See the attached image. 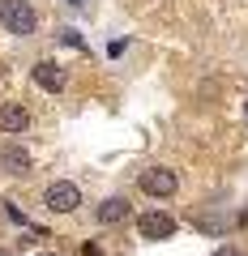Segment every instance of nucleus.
<instances>
[{"instance_id": "f8f14e48", "label": "nucleus", "mask_w": 248, "mask_h": 256, "mask_svg": "<svg viewBox=\"0 0 248 256\" xmlns=\"http://www.w3.org/2000/svg\"><path fill=\"white\" fill-rule=\"evenodd\" d=\"M35 256H56V252H35Z\"/></svg>"}, {"instance_id": "ddd939ff", "label": "nucleus", "mask_w": 248, "mask_h": 256, "mask_svg": "<svg viewBox=\"0 0 248 256\" xmlns=\"http://www.w3.org/2000/svg\"><path fill=\"white\" fill-rule=\"evenodd\" d=\"M0 256H5V252H0Z\"/></svg>"}, {"instance_id": "9b49d317", "label": "nucleus", "mask_w": 248, "mask_h": 256, "mask_svg": "<svg viewBox=\"0 0 248 256\" xmlns=\"http://www.w3.org/2000/svg\"><path fill=\"white\" fill-rule=\"evenodd\" d=\"M214 256H235V252H231V248H227V252H214Z\"/></svg>"}, {"instance_id": "6e6552de", "label": "nucleus", "mask_w": 248, "mask_h": 256, "mask_svg": "<svg viewBox=\"0 0 248 256\" xmlns=\"http://www.w3.org/2000/svg\"><path fill=\"white\" fill-rule=\"evenodd\" d=\"M0 166H5L9 175H30V166H35V162H30V154H26L22 146H5V154H0Z\"/></svg>"}, {"instance_id": "1a4fd4ad", "label": "nucleus", "mask_w": 248, "mask_h": 256, "mask_svg": "<svg viewBox=\"0 0 248 256\" xmlns=\"http://www.w3.org/2000/svg\"><path fill=\"white\" fill-rule=\"evenodd\" d=\"M60 43H69V47H86V43H82V34H77V30H69V26L60 30Z\"/></svg>"}, {"instance_id": "0eeeda50", "label": "nucleus", "mask_w": 248, "mask_h": 256, "mask_svg": "<svg viewBox=\"0 0 248 256\" xmlns=\"http://www.w3.org/2000/svg\"><path fill=\"white\" fill-rule=\"evenodd\" d=\"M94 214H99V222H103V226H120V222H124V218L133 214V205H129V196H107V201H103Z\"/></svg>"}, {"instance_id": "423d86ee", "label": "nucleus", "mask_w": 248, "mask_h": 256, "mask_svg": "<svg viewBox=\"0 0 248 256\" xmlns=\"http://www.w3.org/2000/svg\"><path fill=\"white\" fill-rule=\"evenodd\" d=\"M30 128V111L22 102H0V132H26Z\"/></svg>"}, {"instance_id": "9d476101", "label": "nucleus", "mask_w": 248, "mask_h": 256, "mask_svg": "<svg viewBox=\"0 0 248 256\" xmlns=\"http://www.w3.org/2000/svg\"><path fill=\"white\" fill-rule=\"evenodd\" d=\"M65 4H73V9H86V0H65Z\"/></svg>"}, {"instance_id": "f257e3e1", "label": "nucleus", "mask_w": 248, "mask_h": 256, "mask_svg": "<svg viewBox=\"0 0 248 256\" xmlns=\"http://www.w3.org/2000/svg\"><path fill=\"white\" fill-rule=\"evenodd\" d=\"M0 26L9 30V34H18V38L35 34V30H39L35 4H30V0H0Z\"/></svg>"}, {"instance_id": "20e7f679", "label": "nucleus", "mask_w": 248, "mask_h": 256, "mask_svg": "<svg viewBox=\"0 0 248 256\" xmlns=\"http://www.w3.org/2000/svg\"><path fill=\"white\" fill-rule=\"evenodd\" d=\"M30 77H35V86H39V90H47V94H60V90L69 86V73H65L56 60H39Z\"/></svg>"}, {"instance_id": "7ed1b4c3", "label": "nucleus", "mask_w": 248, "mask_h": 256, "mask_svg": "<svg viewBox=\"0 0 248 256\" xmlns=\"http://www.w3.org/2000/svg\"><path fill=\"white\" fill-rule=\"evenodd\" d=\"M43 205H47L52 214H73L77 205H82V188H77V184H69V180H56V184H47Z\"/></svg>"}, {"instance_id": "39448f33", "label": "nucleus", "mask_w": 248, "mask_h": 256, "mask_svg": "<svg viewBox=\"0 0 248 256\" xmlns=\"http://www.w3.org/2000/svg\"><path fill=\"white\" fill-rule=\"evenodd\" d=\"M137 230H141V239H171L175 235V218H171V214L150 210V214L137 218Z\"/></svg>"}, {"instance_id": "f03ea898", "label": "nucleus", "mask_w": 248, "mask_h": 256, "mask_svg": "<svg viewBox=\"0 0 248 256\" xmlns=\"http://www.w3.org/2000/svg\"><path fill=\"white\" fill-rule=\"evenodd\" d=\"M141 192L146 196H175V188H180V175L171 171V166H146V171L137 175Z\"/></svg>"}, {"instance_id": "4468645a", "label": "nucleus", "mask_w": 248, "mask_h": 256, "mask_svg": "<svg viewBox=\"0 0 248 256\" xmlns=\"http://www.w3.org/2000/svg\"><path fill=\"white\" fill-rule=\"evenodd\" d=\"M244 111H248V107H244Z\"/></svg>"}]
</instances>
